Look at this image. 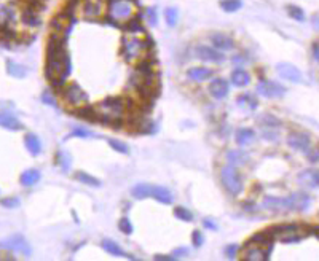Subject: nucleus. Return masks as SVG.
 <instances>
[{
  "label": "nucleus",
  "instance_id": "79ce46f5",
  "mask_svg": "<svg viewBox=\"0 0 319 261\" xmlns=\"http://www.w3.org/2000/svg\"><path fill=\"white\" fill-rule=\"evenodd\" d=\"M146 16H147V22H149L150 26H155L157 24V11H155V8H147Z\"/></svg>",
  "mask_w": 319,
  "mask_h": 261
},
{
  "label": "nucleus",
  "instance_id": "5701e85b",
  "mask_svg": "<svg viewBox=\"0 0 319 261\" xmlns=\"http://www.w3.org/2000/svg\"><path fill=\"white\" fill-rule=\"evenodd\" d=\"M235 140H237V143L241 145V147H246V145L252 143L255 140V132L252 129H247V128L238 129L237 134H235Z\"/></svg>",
  "mask_w": 319,
  "mask_h": 261
},
{
  "label": "nucleus",
  "instance_id": "603ef678",
  "mask_svg": "<svg viewBox=\"0 0 319 261\" xmlns=\"http://www.w3.org/2000/svg\"><path fill=\"white\" fill-rule=\"evenodd\" d=\"M155 260H174V257H168V255H155Z\"/></svg>",
  "mask_w": 319,
  "mask_h": 261
},
{
  "label": "nucleus",
  "instance_id": "2eb2a0df",
  "mask_svg": "<svg viewBox=\"0 0 319 261\" xmlns=\"http://www.w3.org/2000/svg\"><path fill=\"white\" fill-rule=\"evenodd\" d=\"M211 43H212V47L217 48L219 51H232L235 48V40L230 37V35H227V34H212L211 35Z\"/></svg>",
  "mask_w": 319,
  "mask_h": 261
},
{
  "label": "nucleus",
  "instance_id": "72a5a7b5",
  "mask_svg": "<svg viewBox=\"0 0 319 261\" xmlns=\"http://www.w3.org/2000/svg\"><path fill=\"white\" fill-rule=\"evenodd\" d=\"M229 163L242 166L247 163V155L242 151H232V153H229Z\"/></svg>",
  "mask_w": 319,
  "mask_h": 261
},
{
  "label": "nucleus",
  "instance_id": "a878e982",
  "mask_svg": "<svg viewBox=\"0 0 319 261\" xmlns=\"http://www.w3.org/2000/svg\"><path fill=\"white\" fill-rule=\"evenodd\" d=\"M249 81H250V75L246 70H242V68H235L232 72V83L235 86L244 88L249 84Z\"/></svg>",
  "mask_w": 319,
  "mask_h": 261
},
{
  "label": "nucleus",
  "instance_id": "ea45409f",
  "mask_svg": "<svg viewBox=\"0 0 319 261\" xmlns=\"http://www.w3.org/2000/svg\"><path fill=\"white\" fill-rule=\"evenodd\" d=\"M3 207H8V209H14V207L19 205V199L18 197H3L2 201H0Z\"/></svg>",
  "mask_w": 319,
  "mask_h": 261
},
{
  "label": "nucleus",
  "instance_id": "9b49d317",
  "mask_svg": "<svg viewBox=\"0 0 319 261\" xmlns=\"http://www.w3.org/2000/svg\"><path fill=\"white\" fill-rule=\"evenodd\" d=\"M195 55L198 56L204 63H214V64H220L225 61V56L222 51H219L217 48H211L206 47V45H200L195 50Z\"/></svg>",
  "mask_w": 319,
  "mask_h": 261
},
{
  "label": "nucleus",
  "instance_id": "e433bc0d",
  "mask_svg": "<svg viewBox=\"0 0 319 261\" xmlns=\"http://www.w3.org/2000/svg\"><path fill=\"white\" fill-rule=\"evenodd\" d=\"M238 104L241 107H246V109H255L257 107V101L252 97V96H249V94H244V96H241L238 99Z\"/></svg>",
  "mask_w": 319,
  "mask_h": 261
},
{
  "label": "nucleus",
  "instance_id": "4be33fe9",
  "mask_svg": "<svg viewBox=\"0 0 319 261\" xmlns=\"http://www.w3.org/2000/svg\"><path fill=\"white\" fill-rule=\"evenodd\" d=\"M263 207L271 212H283L286 209V197H275V196H267L263 199Z\"/></svg>",
  "mask_w": 319,
  "mask_h": 261
},
{
  "label": "nucleus",
  "instance_id": "6e6552de",
  "mask_svg": "<svg viewBox=\"0 0 319 261\" xmlns=\"http://www.w3.org/2000/svg\"><path fill=\"white\" fill-rule=\"evenodd\" d=\"M273 245H262L255 242H247L244 247V253H242V260H250V261H265L270 258Z\"/></svg>",
  "mask_w": 319,
  "mask_h": 261
},
{
  "label": "nucleus",
  "instance_id": "393cba45",
  "mask_svg": "<svg viewBox=\"0 0 319 261\" xmlns=\"http://www.w3.org/2000/svg\"><path fill=\"white\" fill-rule=\"evenodd\" d=\"M24 145H26V148L29 150V153L32 156H37V155H40V151H42V142L40 139L37 137L35 134H26L24 137Z\"/></svg>",
  "mask_w": 319,
  "mask_h": 261
},
{
  "label": "nucleus",
  "instance_id": "4c0bfd02",
  "mask_svg": "<svg viewBox=\"0 0 319 261\" xmlns=\"http://www.w3.org/2000/svg\"><path fill=\"white\" fill-rule=\"evenodd\" d=\"M109 145H110V147H112L113 150H115V151L123 153V155H128V153H130V150H128V145L123 143V142H120V140L110 139V140H109Z\"/></svg>",
  "mask_w": 319,
  "mask_h": 261
},
{
  "label": "nucleus",
  "instance_id": "49530a36",
  "mask_svg": "<svg viewBox=\"0 0 319 261\" xmlns=\"http://www.w3.org/2000/svg\"><path fill=\"white\" fill-rule=\"evenodd\" d=\"M72 135H79V137H89V135H91V132H88V130H85V129H75L74 132H72Z\"/></svg>",
  "mask_w": 319,
  "mask_h": 261
},
{
  "label": "nucleus",
  "instance_id": "cd10ccee",
  "mask_svg": "<svg viewBox=\"0 0 319 261\" xmlns=\"http://www.w3.org/2000/svg\"><path fill=\"white\" fill-rule=\"evenodd\" d=\"M6 72H8V75L14 76V78H24L26 73H27V68L16 64L11 59H8L6 61Z\"/></svg>",
  "mask_w": 319,
  "mask_h": 261
},
{
  "label": "nucleus",
  "instance_id": "a18cd8bd",
  "mask_svg": "<svg viewBox=\"0 0 319 261\" xmlns=\"http://www.w3.org/2000/svg\"><path fill=\"white\" fill-rule=\"evenodd\" d=\"M187 252H188V249H184V247H180V249H177L176 252L172 253V257L174 258H180V257H185L187 255Z\"/></svg>",
  "mask_w": 319,
  "mask_h": 261
},
{
  "label": "nucleus",
  "instance_id": "ddd939ff",
  "mask_svg": "<svg viewBox=\"0 0 319 261\" xmlns=\"http://www.w3.org/2000/svg\"><path fill=\"white\" fill-rule=\"evenodd\" d=\"M311 199L305 193H294L286 197V209L287 210H297V212H305L310 207Z\"/></svg>",
  "mask_w": 319,
  "mask_h": 261
},
{
  "label": "nucleus",
  "instance_id": "c03bdc74",
  "mask_svg": "<svg viewBox=\"0 0 319 261\" xmlns=\"http://www.w3.org/2000/svg\"><path fill=\"white\" fill-rule=\"evenodd\" d=\"M238 250H239V247L237 244H230V245H227L225 253H227V257H229V258H235V257H237Z\"/></svg>",
  "mask_w": 319,
  "mask_h": 261
},
{
  "label": "nucleus",
  "instance_id": "a211bd4d",
  "mask_svg": "<svg viewBox=\"0 0 319 261\" xmlns=\"http://www.w3.org/2000/svg\"><path fill=\"white\" fill-rule=\"evenodd\" d=\"M229 91H230V86L224 78H216V80H212L211 84H209V93H211L212 97H216V99L227 97Z\"/></svg>",
  "mask_w": 319,
  "mask_h": 261
},
{
  "label": "nucleus",
  "instance_id": "7c9ffc66",
  "mask_svg": "<svg viewBox=\"0 0 319 261\" xmlns=\"http://www.w3.org/2000/svg\"><path fill=\"white\" fill-rule=\"evenodd\" d=\"M75 179H77L80 183L83 185H88V187H101V180H97L93 175H89L86 172H77L75 174Z\"/></svg>",
  "mask_w": 319,
  "mask_h": 261
},
{
  "label": "nucleus",
  "instance_id": "9d476101",
  "mask_svg": "<svg viewBox=\"0 0 319 261\" xmlns=\"http://www.w3.org/2000/svg\"><path fill=\"white\" fill-rule=\"evenodd\" d=\"M257 93H259L262 97H267V99H279L286 94V88L281 86L279 83H275V81L260 80L259 84H257Z\"/></svg>",
  "mask_w": 319,
  "mask_h": 261
},
{
  "label": "nucleus",
  "instance_id": "2f4dec72",
  "mask_svg": "<svg viewBox=\"0 0 319 261\" xmlns=\"http://www.w3.org/2000/svg\"><path fill=\"white\" fill-rule=\"evenodd\" d=\"M241 6H242L241 0H222V2H220V8H222L224 11H227V13L238 11Z\"/></svg>",
  "mask_w": 319,
  "mask_h": 261
},
{
  "label": "nucleus",
  "instance_id": "8fccbe9b",
  "mask_svg": "<svg viewBox=\"0 0 319 261\" xmlns=\"http://www.w3.org/2000/svg\"><path fill=\"white\" fill-rule=\"evenodd\" d=\"M310 233L311 234H315L318 239H319V225H316V226H313V228H310Z\"/></svg>",
  "mask_w": 319,
  "mask_h": 261
},
{
  "label": "nucleus",
  "instance_id": "6ab92c4d",
  "mask_svg": "<svg viewBox=\"0 0 319 261\" xmlns=\"http://www.w3.org/2000/svg\"><path fill=\"white\" fill-rule=\"evenodd\" d=\"M0 128L8 129V130H21L24 126H22V123L10 112H0Z\"/></svg>",
  "mask_w": 319,
  "mask_h": 261
},
{
  "label": "nucleus",
  "instance_id": "3c124183",
  "mask_svg": "<svg viewBox=\"0 0 319 261\" xmlns=\"http://www.w3.org/2000/svg\"><path fill=\"white\" fill-rule=\"evenodd\" d=\"M313 55H315V59L318 61V64H319V45H315V47H313Z\"/></svg>",
  "mask_w": 319,
  "mask_h": 261
},
{
  "label": "nucleus",
  "instance_id": "37998d69",
  "mask_svg": "<svg viewBox=\"0 0 319 261\" xmlns=\"http://www.w3.org/2000/svg\"><path fill=\"white\" fill-rule=\"evenodd\" d=\"M305 153H307V158L311 161V163H316V161L319 159V150L318 148H311L310 147Z\"/></svg>",
  "mask_w": 319,
  "mask_h": 261
},
{
  "label": "nucleus",
  "instance_id": "58836bf2",
  "mask_svg": "<svg viewBox=\"0 0 319 261\" xmlns=\"http://www.w3.org/2000/svg\"><path fill=\"white\" fill-rule=\"evenodd\" d=\"M118 228H120V231L123 233V234H131L133 233V225H131V221H130V218H126V217H123L120 221H118Z\"/></svg>",
  "mask_w": 319,
  "mask_h": 261
},
{
  "label": "nucleus",
  "instance_id": "c756f323",
  "mask_svg": "<svg viewBox=\"0 0 319 261\" xmlns=\"http://www.w3.org/2000/svg\"><path fill=\"white\" fill-rule=\"evenodd\" d=\"M131 195L134 197H138V199L150 197V195H152V185H149V183H139V185H136L131 190Z\"/></svg>",
  "mask_w": 319,
  "mask_h": 261
},
{
  "label": "nucleus",
  "instance_id": "0eeeda50",
  "mask_svg": "<svg viewBox=\"0 0 319 261\" xmlns=\"http://www.w3.org/2000/svg\"><path fill=\"white\" fill-rule=\"evenodd\" d=\"M61 96H63L64 101L69 104L71 107H83L88 104V94L83 91L77 83H71V84H66L61 91Z\"/></svg>",
  "mask_w": 319,
  "mask_h": 261
},
{
  "label": "nucleus",
  "instance_id": "4468645a",
  "mask_svg": "<svg viewBox=\"0 0 319 261\" xmlns=\"http://www.w3.org/2000/svg\"><path fill=\"white\" fill-rule=\"evenodd\" d=\"M276 70H278L281 78H284L287 81H292V83H300L302 81V72L294 64L279 63V64H276Z\"/></svg>",
  "mask_w": 319,
  "mask_h": 261
},
{
  "label": "nucleus",
  "instance_id": "423d86ee",
  "mask_svg": "<svg viewBox=\"0 0 319 261\" xmlns=\"http://www.w3.org/2000/svg\"><path fill=\"white\" fill-rule=\"evenodd\" d=\"M220 180H222V185L227 190V193H230L232 196H238L242 191V179L233 164H227L222 167Z\"/></svg>",
  "mask_w": 319,
  "mask_h": 261
},
{
  "label": "nucleus",
  "instance_id": "f8f14e48",
  "mask_svg": "<svg viewBox=\"0 0 319 261\" xmlns=\"http://www.w3.org/2000/svg\"><path fill=\"white\" fill-rule=\"evenodd\" d=\"M0 247H3L6 250H11V252H19V253H22V255H26V257H29L30 252H32V250H30L29 242L22 236H11L10 239H6V241H3L2 244H0Z\"/></svg>",
  "mask_w": 319,
  "mask_h": 261
},
{
  "label": "nucleus",
  "instance_id": "f3484780",
  "mask_svg": "<svg viewBox=\"0 0 319 261\" xmlns=\"http://www.w3.org/2000/svg\"><path fill=\"white\" fill-rule=\"evenodd\" d=\"M287 145H289L291 148L294 150H297V151H307L310 148V137L307 134H299V132H295V134H291L289 137H287Z\"/></svg>",
  "mask_w": 319,
  "mask_h": 261
},
{
  "label": "nucleus",
  "instance_id": "09e8293b",
  "mask_svg": "<svg viewBox=\"0 0 319 261\" xmlns=\"http://www.w3.org/2000/svg\"><path fill=\"white\" fill-rule=\"evenodd\" d=\"M43 102H45V104H48V105L56 107V102L53 101V97H51L50 94H43Z\"/></svg>",
  "mask_w": 319,
  "mask_h": 261
},
{
  "label": "nucleus",
  "instance_id": "bb28decb",
  "mask_svg": "<svg viewBox=\"0 0 319 261\" xmlns=\"http://www.w3.org/2000/svg\"><path fill=\"white\" fill-rule=\"evenodd\" d=\"M19 180L24 187H32L40 180V171H37V169H27V171L21 174Z\"/></svg>",
  "mask_w": 319,
  "mask_h": 261
},
{
  "label": "nucleus",
  "instance_id": "20e7f679",
  "mask_svg": "<svg viewBox=\"0 0 319 261\" xmlns=\"http://www.w3.org/2000/svg\"><path fill=\"white\" fill-rule=\"evenodd\" d=\"M121 56L126 63H138L149 56V37L139 38L138 34H126L121 38Z\"/></svg>",
  "mask_w": 319,
  "mask_h": 261
},
{
  "label": "nucleus",
  "instance_id": "f257e3e1",
  "mask_svg": "<svg viewBox=\"0 0 319 261\" xmlns=\"http://www.w3.org/2000/svg\"><path fill=\"white\" fill-rule=\"evenodd\" d=\"M72 70L71 58L66 51V37L53 32L47 43V65H45V75L55 91L61 94L64 88L66 78Z\"/></svg>",
  "mask_w": 319,
  "mask_h": 261
},
{
  "label": "nucleus",
  "instance_id": "f704fd0d",
  "mask_svg": "<svg viewBox=\"0 0 319 261\" xmlns=\"http://www.w3.org/2000/svg\"><path fill=\"white\" fill-rule=\"evenodd\" d=\"M174 215H176V218H179L182 221H187V223L193 220V213L188 209H185V207H176V209H174Z\"/></svg>",
  "mask_w": 319,
  "mask_h": 261
},
{
  "label": "nucleus",
  "instance_id": "dca6fc26",
  "mask_svg": "<svg viewBox=\"0 0 319 261\" xmlns=\"http://www.w3.org/2000/svg\"><path fill=\"white\" fill-rule=\"evenodd\" d=\"M297 180L305 188H319V171L318 169H305L300 172Z\"/></svg>",
  "mask_w": 319,
  "mask_h": 261
},
{
  "label": "nucleus",
  "instance_id": "473e14b6",
  "mask_svg": "<svg viewBox=\"0 0 319 261\" xmlns=\"http://www.w3.org/2000/svg\"><path fill=\"white\" fill-rule=\"evenodd\" d=\"M164 21H166V24H168L169 27L177 26V21H179L177 8H166L164 10Z\"/></svg>",
  "mask_w": 319,
  "mask_h": 261
},
{
  "label": "nucleus",
  "instance_id": "c85d7f7f",
  "mask_svg": "<svg viewBox=\"0 0 319 261\" xmlns=\"http://www.w3.org/2000/svg\"><path fill=\"white\" fill-rule=\"evenodd\" d=\"M101 247L107 252V253H110V255H115V257H126V253H125V250L120 247L118 244H115L113 241H110V239H104L102 242H101Z\"/></svg>",
  "mask_w": 319,
  "mask_h": 261
},
{
  "label": "nucleus",
  "instance_id": "39448f33",
  "mask_svg": "<svg viewBox=\"0 0 319 261\" xmlns=\"http://www.w3.org/2000/svg\"><path fill=\"white\" fill-rule=\"evenodd\" d=\"M268 231L275 239H279L284 244L300 242L302 239H305L308 234H311L310 228L307 225H278L270 228Z\"/></svg>",
  "mask_w": 319,
  "mask_h": 261
},
{
  "label": "nucleus",
  "instance_id": "aec40b11",
  "mask_svg": "<svg viewBox=\"0 0 319 261\" xmlns=\"http://www.w3.org/2000/svg\"><path fill=\"white\" fill-rule=\"evenodd\" d=\"M212 73H214V72H212L211 68H208V67H192V68H188L187 76H188L190 80L200 83V81L209 80L211 76H212Z\"/></svg>",
  "mask_w": 319,
  "mask_h": 261
},
{
  "label": "nucleus",
  "instance_id": "412c9836",
  "mask_svg": "<svg viewBox=\"0 0 319 261\" xmlns=\"http://www.w3.org/2000/svg\"><path fill=\"white\" fill-rule=\"evenodd\" d=\"M21 21L24 22L26 26H34L35 27V26H39L40 18H39V14H37V10L26 3L24 8L21 10Z\"/></svg>",
  "mask_w": 319,
  "mask_h": 261
},
{
  "label": "nucleus",
  "instance_id": "de8ad7c7",
  "mask_svg": "<svg viewBox=\"0 0 319 261\" xmlns=\"http://www.w3.org/2000/svg\"><path fill=\"white\" fill-rule=\"evenodd\" d=\"M203 223H204V226H206L208 229H212V231H217V225H216V223H214V221H212V220L206 218V220H204V221H203Z\"/></svg>",
  "mask_w": 319,
  "mask_h": 261
},
{
  "label": "nucleus",
  "instance_id": "7ed1b4c3",
  "mask_svg": "<svg viewBox=\"0 0 319 261\" xmlns=\"http://www.w3.org/2000/svg\"><path fill=\"white\" fill-rule=\"evenodd\" d=\"M138 14V0H107L105 19L110 24L123 27Z\"/></svg>",
  "mask_w": 319,
  "mask_h": 261
},
{
  "label": "nucleus",
  "instance_id": "a19ab883",
  "mask_svg": "<svg viewBox=\"0 0 319 261\" xmlns=\"http://www.w3.org/2000/svg\"><path fill=\"white\" fill-rule=\"evenodd\" d=\"M192 242H193V247H201L203 245V234L201 231H198V229H195L193 234H192Z\"/></svg>",
  "mask_w": 319,
  "mask_h": 261
},
{
  "label": "nucleus",
  "instance_id": "1a4fd4ad",
  "mask_svg": "<svg viewBox=\"0 0 319 261\" xmlns=\"http://www.w3.org/2000/svg\"><path fill=\"white\" fill-rule=\"evenodd\" d=\"M81 16L89 21H96L104 16L105 8H104V0H81L80 8Z\"/></svg>",
  "mask_w": 319,
  "mask_h": 261
},
{
  "label": "nucleus",
  "instance_id": "c9c22d12",
  "mask_svg": "<svg viewBox=\"0 0 319 261\" xmlns=\"http://www.w3.org/2000/svg\"><path fill=\"white\" fill-rule=\"evenodd\" d=\"M287 14H289V16L292 19H295V21H303V19H305V13H303V10L297 5H289V6H287Z\"/></svg>",
  "mask_w": 319,
  "mask_h": 261
},
{
  "label": "nucleus",
  "instance_id": "b1692460",
  "mask_svg": "<svg viewBox=\"0 0 319 261\" xmlns=\"http://www.w3.org/2000/svg\"><path fill=\"white\" fill-rule=\"evenodd\" d=\"M150 197L157 199V201L161 202V204H171L172 202V195L169 193V190L164 188V187L152 185V195H150Z\"/></svg>",
  "mask_w": 319,
  "mask_h": 261
},
{
  "label": "nucleus",
  "instance_id": "f03ea898",
  "mask_svg": "<svg viewBox=\"0 0 319 261\" xmlns=\"http://www.w3.org/2000/svg\"><path fill=\"white\" fill-rule=\"evenodd\" d=\"M125 112H126V105L121 97H107L104 99L102 102L94 105L96 121L105 126L123 123Z\"/></svg>",
  "mask_w": 319,
  "mask_h": 261
}]
</instances>
